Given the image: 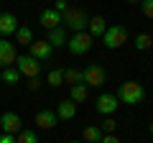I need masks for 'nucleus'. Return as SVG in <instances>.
I'll return each mask as SVG.
<instances>
[{
	"label": "nucleus",
	"instance_id": "nucleus-27",
	"mask_svg": "<svg viewBox=\"0 0 153 143\" xmlns=\"http://www.w3.org/2000/svg\"><path fill=\"white\" fill-rule=\"evenodd\" d=\"M100 143H123V141H120L117 136H115V133H105V136H102V141H100Z\"/></svg>",
	"mask_w": 153,
	"mask_h": 143
},
{
	"label": "nucleus",
	"instance_id": "nucleus-17",
	"mask_svg": "<svg viewBox=\"0 0 153 143\" xmlns=\"http://www.w3.org/2000/svg\"><path fill=\"white\" fill-rule=\"evenodd\" d=\"M0 82L18 84V82H21V72H18L16 66H5V69H0Z\"/></svg>",
	"mask_w": 153,
	"mask_h": 143
},
{
	"label": "nucleus",
	"instance_id": "nucleus-23",
	"mask_svg": "<svg viewBox=\"0 0 153 143\" xmlns=\"http://www.w3.org/2000/svg\"><path fill=\"white\" fill-rule=\"evenodd\" d=\"M46 82H49L51 87H61V84H64V69H51L49 77H46Z\"/></svg>",
	"mask_w": 153,
	"mask_h": 143
},
{
	"label": "nucleus",
	"instance_id": "nucleus-26",
	"mask_svg": "<svg viewBox=\"0 0 153 143\" xmlns=\"http://www.w3.org/2000/svg\"><path fill=\"white\" fill-rule=\"evenodd\" d=\"M115 125H117V123H115L112 118H105V123H102L100 130H102V133H115Z\"/></svg>",
	"mask_w": 153,
	"mask_h": 143
},
{
	"label": "nucleus",
	"instance_id": "nucleus-12",
	"mask_svg": "<svg viewBox=\"0 0 153 143\" xmlns=\"http://www.w3.org/2000/svg\"><path fill=\"white\" fill-rule=\"evenodd\" d=\"M38 23H41L46 31H54V28L61 26V13H56L54 8H46V10H41V16H38Z\"/></svg>",
	"mask_w": 153,
	"mask_h": 143
},
{
	"label": "nucleus",
	"instance_id": "nucleus-33",
	"mask_svg": "<svg viewBox=\"0 0 153 143\" xmlns=\"http://www.w3.org/2000/svg\"><path fill=\"white\" fill-rule=\"evenodd\" d=\"M69 143H79V141H69Z\"/></svg>",
	"mask_w": 153,
	"mask_h": 143
},
{
	"label": "nucleus",
	"instance_id": "nucleus-15",
	"mask_svg": "<svg viewBox=\"0 0 153 143\" xmlns=\"http://www.w3.org/2000/svg\"><path fill=\"white\" fill-rule=\"evenodd\" d=\"M105 31H107V21H105L102 16H92V18H89V23H87V33L92 36V39H94V36H100V39H102V33H105Z\"/></svg>",
	"mask_w": 153,
	"mask_h": 143
},
{
	"label": "nucleus",
	"instance_id": "nucleus-1",
	"mask_svg": "<svg viewBox=\"0 0 153 143\" xmlns=\"http://www.w3.org/2000/svg\"><path fill=\"white\" fill-rule=\"evenodd\" d=\"M117 100L120 102H128V105H138L146 100V87H143L140 82H123L120 87H117Z\"/></svg>",
	"mask_w": 153,
	"mask_h": 143
},
{
	"label": "nucleus",
	"instance_id": "nucleus-11",
	"mask_svg": "<svg viewBox=\"0 0 153 143\" xmlns=\"http://www.w3.org/2000/svg\"><path fill=\"white\" fill-rule=\"evenodd\" d=\"M33 123H36V128H41V130H51V128H56V123H59V118H56L54 110H38L36 118H33Z\"/></svg>",
	"mask_w": 153,
	"mask_h": 143
},
{
	"label": "nucleus",
	"instance_id": "nucleus-13",
	"mask_svg": "<svg viewBox=\"0 0 153 143\" xmlns=\"http://www.w3.org/2000/svg\"><path fill=\"white\" fill-rule=\"evenodd\" d=\"M16 31H18V18L13 16V13H0V36L8 39V36H13Z\"/></svg>",
	"mask_w": 153,
	"mask_h": 143
},
{
	"label": "nucleus",
	"instance_id": "nucleus-14",
	"mask_svg": "<svg viewBox=\"0 0 153 143\" xmlns=\"http://www.w3.org/2000/svg\"><path fill=\"white\" fill-rule=\"evenodd\" d=\"M56 118L59 120H71V118L76 115V102H71V100H61L59 105H56Z\"/></svg>",
	"mask_w": 153,
	"mask_h": 143
},
{
	"label": "nucleus",
	"instance_id": "nucleus-25",
	"mask_svg": "<svg viewBox=\"0 0 153 143\" xmlns=\"http://www.w3.org/2000/svg\"><path fill=\"white\" fill-rule=\"evenodd\" d=\"M140 10L146 18H153V0H140Z\"/></svg>",
	"mask_w": 153,
	"mask_h": 143
},
{
	"label": "nucleus",
	"instance_id": "nucleus-6",
	"mask_svg": "<svg viewBox=\"0 0 153 143\" xmlns=\"http://www.w3.org/2000/svg\"><path fill=\"white\" fill-rule=\"evenodd\" d=\"M66 46H69V51H71L74 56H82V54H87V51L92 49V36H89L87 31L71 33V39L66 41Z\"/></svg>",
	"mask_w": 153,
	"mask_h": 143
},
{
	"label": "nucleus",
	"instance_id": "nucleus-31",
	"mask_svg": "<svg viewBox=\"0 0 153 143\" xmlns=\"http://www.w3.org/2000/svg\"><path fill=\"white\" fill-rule=\"evenodd\" d=\"M128 3H133V5H140V0H128Z\"/></svg>",
	"mask_w": 153,
	"mask_h": 143
},
{
	"label": "nucleus",
	"instance_id": "nucleus-30",
	"mask_svg": "<svg viewBox=\"0 0 153 143\" xmlns=\"http://www.w3.org/2000/svg\"><path fill=\"white\" fill-rule=\"evenodd\" d=\"M38 87H41V79H38V77H33L31 82H28V89H33V92H36Z\"/></svg>",
	"mask_w": 153,
	"mask_h": 143
},
{
	"label": "nucleus",
	"instance_id": "nucleus-4",
	"mask_svg": "<svg viewBox=\"0 0 153 143\" xmlns=\"http://www.w3.org/2000/svg\"><path fill=\"white\" fill-rule=\"evenodd\" d=\"M16 69L21 72V77L33 79V77H38V74H41V61L33 59L31 54H21V56L16 59Z\"/></svg>",
	"mask_w": 153,
	"mask_h": 143
},
{
	"label": "nucleus",
	"instance_id": "nucleus-21",
	"mask_svg": "<svg viewBox=\"0 0 153 143\" xmlns=\"http://www.w3.org/2000/svg\"><path fill=\"white\" fill-rule=\"evenodd\" d=\"M64 82L66 84H71V87H74V84H82V72L79 69H64Z\"/></svg>",
	"mask_w": 153,
	"mask_h": 143
},
{
	"label": "nucleus",
	"instance_id": "nucleus-7",
	"mask_svg": "<svg viewBox=\"0 0 153 143\" xmlns=\"http://www.w3.org/2000/svg\"><path fill=\"white\" fill-rule=\"evenodd\" d=\"M0 130L3 133H10V136H18V133L23 130V120L18 112H10L5 110L3 115H0Z\"/></svg>",
	"mask_w": 153,
	"mask_h": 143
},
{
	"label": "nucleus",
	"instance_id": "nucleus-9",
	"mask_svg": "<svg viewBox=\"0 0 153 143\" xmlns=\"http://www.w3.org/2000/svg\"><path fill=\"white\" fill-rule=\"evenodd\" d=\"M16 59H18L16 44L8 41V39H0V69H5V66H16Z\"/></svg>",
	"mask_w": 153,
	"mask_h": 143
},
{
	"label": "nucleus",
	"instance_id": "nucleus-2",
	"mask_svg": "<svg viewBox=\"0 0 153 143\" xmlns=\"http://www.w3.org/2000/svg\"><path fill=\"white\" fill-rule=\"evenodd\" d=\"M87 23H89L87 13L79 10V8H66V10L61 13V26L69 28V31H74V33L87 31Z\"/></svg>",
	"mask_w": 153,
	"mask_h": 143
},
{
	"label": "nucleus",
	"instance_id": "nucleus-28",
	"mask_svg": "<svg viewBox=\"0 0 153 143\" xmlns=\"http://www.w3.org/2000/svg\"><path fill=\"white\" fill-rule=\"evenodd\" d=\"M66 8H69V5H66V0H54V10L56 13H64Z\"/></svg>",
	"mask_w": 153,
	"mask_h": 143
},
{
	"label": "nucleus",
	"instance_id": "nucleus-24",
	"mask_svg": "<svg viewBox=\"0 0 153 143\" xmlns=\"http://www.w3.org/2000/svg\"><path fill=\"white\" fill-rule=\"evenodd\" d=\"M16 143H38V136L33 130H28V128H23V130L16 136Z\"/></svg>",
	"mask_w": 153,
	"mask_h": 143
},
{
	"label": "nucleus",
	"instance_id": "nucleus-5",
	"mask_svg": "<svg viewBox=\"0 0 153 143\" xmlns=\"http://www.w3.org/2000/svg\"><path fill=\"white\" fill-rule=\"evenodd\" d=\"M82 82L87 87H102L107 82V72H105L102 64H89L87 69L82 72Z\"/></svg>",
	"mask_w": 153,
	"mask_h": 143
},
{
	"label": "nucleus",
	"instance_id": "nucleus-29",
	"mask_svg": "<svg viewBox=\"0 0 153 143\" xmlns=\"http://www.w3.org/2000/svg\"><path fill=\"white\" fill-rule=\"evenodd\" d=\"M0 143H16V136H10V133H0Z\"/></svg>",
	"mask_w": 153,
	"mask_h": 143
},
{
	"label": "nucleus",
	"instance_id": "nucleus-20",
	"mask_svg": "<svg viewBox=\"0 0 153 143\" xmlns=\"http://www.w3.org/2000/svg\"><path fill=\"white\" fill-rule=\"evenodd\" d=\"M82 136H84V141H87V143H100V141H102V136H105V133L100 130L97 125H87V128H84V133H82Z\"/></svg>",
	"mask_w": 153,
	"mask_h": 143
},
{
	"label": "nucleus",
	"instance_id": "nucleus-10",
	"mask_svg": "<svg viewBox=\"0 0 153 143\" xmlns=\"http://www.w3.org/2000/svg\"><path fill=\"white\" fill-rule=\"evenodd\" d=\"M28 54L33 56V59H38L41 64H44L46 59H51V54H54V49H51L49 41H31V46H28Z\"/></svg>",
	"mask_w": 153,
	"mask_h": 143
},
{
	"label": "nucleus",
	"instance_id": "nucleus-22",
	"mask_svg": "<svg viewBox=\"0 0 153 143\" xmlns=\"http://www.w3.org/2000/svg\"><path fill=\"white\" fill-rule=\"evenodd\" d=\"M133 44H135L138 51H146V49H151V46H153V36H148V33H138Z\"/></svg>",
	"mask_w": 153,
	"mask_h": 143
},
{
	"label": "nucleus",
	"instance_id": "nucleus-3",
	"mask_svg": "<svg viewBox=\"0 0 153 143\" xmlns=\"http://www.w3.org/2000/svg\"><path fill=\"white\" fill-rule=\"evenodd\" d=\"M125 41H128V31H125V26H120V23L107 26V31L102 33V44H105V49H110V51L120 49Z\"/></svg>",
	"mask_w": 153,
	"mask_h": 143
},
{
	"label": "nucleus",
	"instance_id": "nucleus-32",
	"mask_svg": "<svg viewBox=\"0 0 153 143\" xmlns=\"http://www.w3.org/2000/svg\"><path fill=\"white\" fill-rule=\"evenodd\" d=\"M148 130H151V133H153V123H151V128H148Z\"/></svg>",
	"mask_w": 153,
	"mask_h": 143
},
{
	"label": "nucleus",
	"instance_id": "nucleus-18",
	"mask_svg": "<svg viewBox=\"0 0 153 143\" xmlns=\"http://www.w3.org/2000/svg\"><path fill=\"white\" fill-rule=\"evenodd\" d=\"M87 95H89V87L82 82V84H74V87H71L69 100L71 102H87Z\"/></svg>",
	"mask_w": 153,
	"mask_h": 143
},
{
	"label": "nucleus",
	"instance_id": "nucleus-8",
	"mask_svg": "<svg viewBox=\"0 0 153 143\" xmlns=\"http://www.w3.org/2000/svg\"><path fill=\"white\" fill-rule=\"evenodd\" d=\"M94 107H97V112H100V115L110 118L115 110H117V107H120V100H117V95H112V92H105V95H100V97H97Z\"/></svg>",
	"mask_w": 153,
	"mask_h": 143
},
{
	"label": "nucleus",
	"instance_id": "nucleus-19",
	"mask_svg": "<svg viewBox=\"0 0 153 143\" xmlns=\"http://www.w3.org/2000/svg\"><path fill=\"white\" fill-rule=\"evenodd\" d=\"M13 36H16V41L23 44V46H31V41H33V31L28 26H18V31L13 33Z\"/></svg>",
	"mask_w": 153,
	"mask_h": 143
},
{
	"label": "nucleus",
	"instance_id": "nucleus-16",
	"mask_svg": "<svg viewBox=\"0 0 153 143\" xmlns=\"http://www.w3.org/2000/svg\"><path fill=\"white\" fill-rule=\"evenodd\" d=\"M51 44V49H59V46H66V28L64 26H59V28H54V31H49V39H46Z\"/></svg>",
	"mask_w": 153,
	"mask_h": 143
}]
</instances>
